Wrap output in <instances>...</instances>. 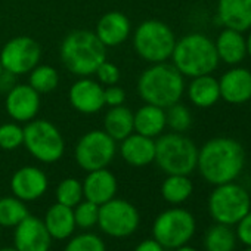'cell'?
<instances>
[{
	"instance_id": "1",
	"label": "cell",
	"mask_w": 251,
	"mask_h": 251,
	"mask_svg": "<svg viewBox=\"0 0 251 251\" xmlns=\"http://www.w3.org/2000/svg\"><path fill=\"white\" fill-rule=\"evenodd\" d=\"M245 166V151L232 138H214L198 150L197 169L211 185L235 182Z\"/></svg>"
},
{
	"instance_id": "2",
	"label": "cell",
	"mask_w": 251,
	"mask_h": 251,
	"mask_svg": "<svg viewBox=\"0 0 251 251\" xmlns=\"http://www.w3.org/2000/svg\"><path fill=\"white\" fill-rule=\"evenodd\" d=\"M59 56L70 73L78 77H90L106 59V48L96 37L95 31L74 30L64 37Z\"/></svg>"
},
{
	"instance_id": "3",
	"label": "cell",
	"mask_w": 251,
	"mask_h": 251,
	"mask_svg": "<svg viewBox=\"0 0 251 251\" xmlns=\"http://www.w3.org/2000/svg\"><path fill=\"white\" fill-rule=\"evenodd\" d=\"M185 92V77L173 64H151L138 78V93L145 103L169 108L179 102Z\"/></svg>"
},
{
	"instance_id": "4",
	"label": "cell",
	"mask_w": 251,
	"mask_h": 251,
	"mask_svg": "<svg viewBox=\"0 0 251 251\" xmlns=\"http://www.w3.org/2000/svg\"><path fill=\"white\" fill-rule=\"evenodd\" d=\"M172 64L183 77L211 74L219 65L216 45L202 33H191L176 42Z\"/></svg>"
},
{
	"instance_id": "5",
	"label": "cell",
	"mask_w": 251,
	"mask_h": 251,
	"mask_svg": "<svg viewBox=\"0 0 251 251\" xmlns=\"http://www.w3.org/2000/svg\"><path fill=\"white\" fill-rule=\"evenodd\" d=\"M198 148L183 133H166L155 141V163L167 175L189 176L197 169Z\"/></svg>"
},
{
	"instance_id": "6",
	"label": "cell",
	"mask_w": 251,
	"mask_h": 251,
	"mask_svg": "<svg viewBox=\"0 0 251 251\" xmlns=\"http://www.w3.org/2000/svg\"><path fill=\"white\" fill-rule=\"evenodd\" d=\"M173 30L163 21L147 20L133 33V48L136 53L150 64L167 62L176 46Z\"/></svg>"
},
{
	"instance_id": "7",
	"label": "cell",
	"mask_w": 251,
	"mask_h": 251,
	"mask_svg": "<svg viewBox=\"0 0 251 251\" xmlns=\"http://www.w3.org/2000/svg\"><path fill=\"white\" fill-rule=\"evenodd\" d=\"M27 151L40 163L52 164L59 161L65 152V141L56 126L43 118L25 123L24 144Z\"/></svg>"
},
{
	"instance_id": "8",
	"label": "cell",
	"mask_w": 251,
	"mask_h": 251,
	"mask_svg": "<svg viewBox=\"0 0 251 251\" xmlns=\"http://www.w3.org/2000/svg\"><path fill=\"white\" fill-rule=\"evenodd\" d=\"M250 210L251 195L235 182L216 185L208 197V211L216 223L235 226Z\"/></svg>"
},
{
	"instance_id": "9",
	"label": "cell",
	"mask_w": 251,
	"mask_h": 251,
	"mask_svg": "<svg viewBox=\"0 0 251 251\" xmlns=\"http://www.w3.org/2000/svg\"><path fill=\"white\" fill-rule=\"evenodd\" d=\"M195 230V217L185 208H169L158 214L152 225L154 239L170 250L188 244Z\"/></svg>"
},
{
	"instance_id": "10",
	"label": "cell",
	"mask_w": 251,
	"mask_h": 251,
	"mask_svg": "<svg viewBox=\"0 0 251 251\" xmlns=\"http://www.w3.org/2000/svg\"><path fill=\"white\" fill-rule=\"evenodd\" d=\"M117 154V142L102 129L84 133L74 150V157L80 169L93 172L111 164Z\"/></svg>"
},
{
	"instance_id": "11",
	"label": "cell",
	"mask_w": 251,
	"mask_h": 251,
	"mask_svg": "<svg viewBox=\"0 0 251 251\" xmlns=\"http://www.w3.org/2000/svg\"><path fill=\"white\" fill-rule=\"evenodd\" d=\"M141 216L138 208L126 200L112 198L99 205L98 225L106 235L112 238L130 236L139 226Z\"/></svg>"
},
{
	"instance_id": "12",
	"label": "cell",
	"mask_w": 251,
	"mask_h": 251,
	"mask_svg": "<svg viewBox=\"0 0 251 251\" xmlns=\"http://www.w3.org/2000/svg\"><path fill=\"white\" fill-rule=\"evenodd\" d=\"M40 58V45L28 36H17L8 40L0 50V62L3 70L14 75L28 74L39 65Z\"/></svg>"
},
{
	"instance_id": "13",
	"label": "cell",
	"mask_w": 251,
	"mask_h": 251,
	"mask_svg": "<svg viewBox=\"0 0 251 251\" xmlns=\"http://www.w3.org/2000/svg\"><path fill=\"white\" fill-rule=\"evenodd\" d=\"M8 115L17 123H28L34 120L40 111V93L30 84H15L5 98Z\"/></svg>"
},
{
	"instance_id": "14",
	"label": "cell",
	"mask_w": 251,
	"mask_h": 251,
	"mask_svg": "<svg viewBox=\"0 0 251 251\" xmlns=\"http://www.w3.org/2000/svg\"><path fill=\"white\" fill-rule=\"evenodd\" d=\"M14 244L18 251H49L52 236L42 219L28 214L15 226Z\"/></svg>"
},
{
	"instance_id": "15",
	"label": "cell",
	"mask_w": 251,
	"mask_h": 251,
	"mask_svg": "<svg viewBox=\"0 0 251 251\" xmlns=\"http://www.w3.org/2000/svg\"><path fill=\"white\" fill-rule=\"evenodd\" d=\"M68 100L71 106L80 114H96L105 106L103 86L90 77H80L70 87Z\"/></svg>"
},
{
	"instance_id": "16",
	"label": "cell",
	"mask_w": 251,
	"mask_h": 251,
	"mask_svg": "<svg viewBox=\"0 0 251 251\" xmlns=\"http://www.w3.org/2000/svg\"><path fill=\"white\" fill-rule=\"evenodd\" d=\"M48 176L46 173L34 166H25L18 169L11 179V189L14 197L24 202L36 201L45 195L48 191Z\"/></svg>"
},
{
	"instance_id": "17",
	"label": "cell",
	"mask_w": 251,
	"mask_h": 251,
	"mask_svg": "<svg viewBox=\"0 0 251 251\" xmlns=\"http://www.w3.org/2000/svg\"><path fill=\"white\" fill-rule=\"evenodd\" d=\"M220 98L232 105H241L251 100V71L242 67H233L226 71L220 80Z\"/></svg>"
},
{
	"instance_id": "18",
	"label": "cell",
	"mask_w": 251,
	"mask_h": 251,
	"mask_svg": "<svg viewBox=\"0 0 251 251\" xmlns=\"http://www.w3.org/2000/svg\"><path fill=\"white\" fill-rule=\"evenodd\" d=\"M95 34L106 49L120 46L132 34L130 20L118 11L108 12L98 21Z\"/></svg>"
},
{
	"instance_id": "19",
	"label": "cell",
	"mask_w": 251,
	"mask_h": 251,
	"mask_svg": "<svg viewBox=\"0 0 251 251\" xmlns=\"http://www.w3.org/2000/svg\"><path fill=\"white\" fill-rule=\"evenodd\" d=\"M120 155L129 166H150L155 160V139L133 132L120 141Z\"/></svg>"
},
{
	"instance_id": "20",
	"label": "cell",
	"mask_w": 251,
	"mask_h": 251,
	"mask_svg": "<svg viewBox=\"0 0 251 251\" xmlns=\"http://www.w3.org/2000/svg\"><path fill=\"white\" fill-rule=\"evenodd\" d=\"M117 186L115 176L106 167L87 172V176L83 182V197L87 201L102 205L115 197Z\"/></svg>"
},
{
	"instance_id": "21",
	"label": "cell",
	"mask_w": 251,
	"mask_h": 251,
	"mask_svg": "<svg viewBox=\"0 0 251 251\" xmlns=\"http://www.w3.org/2000/svg\"><path fill=\"white\" fill-rule=\"evenodd\" d=\"M217 18L225 28L251 30V0H219Z\"/></svg>"
},
{
	"instance_id": "22",
	"label": "cell",
	"mask_w": 251,
	"mask_h": 251,
	"mask_svg": "<svg viewBox=\"0 0 251 251\" xmlns=\"http://www.w3.org/2000/svg\"><path fill=\"white\" fill-rule=\"evenodd\" d=\"M135 132L147 138H158L167 127L166 109L152 103L142 105L136 112H133Z\"/></svg>"
},
{
	"instance_id": "23",
	"label": "cell",
	"mask_w": 251,
	"mask_h": 251,
	"mask_svg": "<svg viewBox=\"0 0 251 251\" xmlns=\"http://www.w3.org/2000/svg\"><path fill=\"white\" fill-rule=\"evenodd\" d=\"M219 61L227 65H238L247 56V46L245 37L241 31L225 28L214 42Z\"/></svg>"
},
{
	"instance_id": "24",
	"label": "cell",
	"mask_w": 251,
	"mask_h": 251,
	"mask_svg": "<svg viewBox=\"0 0 251 251\" xmlns=\"http://www.w3.org/2000/svg\"><path fill=\"white\" fill-rule=\"evenodd\" d=\"M188 98L197 108H210L220 99L219 80L211 74L194 77L188 86Z\"/></svg>"
},
{
	"instance_id": "25",
	"label": "cell",
	"mask_w": 251,
	"mask_h": 251,
	"mask_svg": "<svg viewBox=\"0 0 251 251\" xmlns=\"http://www.w3.org/2000/svg\"><path fill=\"white\" fill-rule=\"evenodd\" d=\"M43 223L55 239H67L73 235L75 229L74 211L71 207L55 202L45 214Z\"/></svg>"
},
{
	"instance_id": "26",
	"label": "cell",
	"mask_w": 251,
	"mask_h": 251,
	"mask_svg": "<svg viewBox=\"0 0 251 251\" xmlns=\"http://www.w3.org/2000/svg\"><path fill=\"white\" fill-rule=\"evenodd\" d=\"M103 130L115 141L120 142L135 132L133 112L126 105L111 106L103 117Z\"/></svg>"
},
{
	"instance_id": "27",
	"label": "cell",
	"mask_w": 251,
	"mask_h": 251,
	"mask_svg": "<svg viewBox=\"0 0 251 251\" xmlns=\"http://www.w3.org/2000/svg\"><path fill=\"white\" fill-rule=\"evenodd\" d=\"M192 180L186 175H167L161 183V197L173 205L185 202L192 195Z\"/></svg>"
},
{
	"instance_id": "28",
	"label": "cell",
	"mask_w": 251,
	"mask_h": 251,
	"mask_svg": "<svg viewBox=\"0 0 251 251\" xmlns=\"http://www.w3.org/2000/svg\"><path fill=\"white\" fill-rule=\"evenodd\" d=\"M236 241L232 226L216 223L205 232L204 247L205 251H235Z\"/></svg>"
},
{
	"instance_id": "29",
	"label": "cell",
	"mask_w": 251,
	"mask_h": 251,
	"mask_svg": "<svg viewBox=\"0 0 251 251\" xmlns=\"http://www.w3.org/2000/svg\"><path fill=\"white\" fill-rule=\"evenodd\" d=\"M28 84L40 95L53 92L59 84V73L52 65H37L28 73Z\"/></svg>"
},
{
	"instance_id": "30",
	"label": "cell",
	"mask_w": 251,
	"mask_h": 251,
	"mask_svg": "<svg viewBox=\"0 0 251 251\" xmlns=\"http://www.w3.org/2000/svg\"><path fill=\"white\" fill-rule=\"evenodd\" d=\"M25 202L17 197L0 198V226L15 227L21 220L28 216Z\"/></svg>"
},
{
	"instance_id": "31",
	"label": "cell",
	"mask_w": 251,
	"mask_h": 251,
	"mask_svg": "<svg viewBox=\"0 0 251 251\" xmlns=\"http://www.w3.org/2000/svg\"><path fill=\"white\" fill-rule=\"evenodd\" d=\"M56 202L74 208L84 197H83V183L74 177H67L59 182L56 186Z\"/></svg>"
},
{
	"instance_id": "32",
	"label": "cell",
	"mask_w": 251,
	"mask_h": 251,
	"mask_svg": "<svg viewBox=\"0 0 251 251\" xmlns=\"http://www.w3.org/2000/svg\"><path fill=\"white\" fill-rule=\"evenodd\" d=\"M166 121L167 127L176 133H185L192 124V114L186 105L176 102L172 106L166 108Z\"/></svg>"
},
{
	"instance_id": "33",
	"label": "cell",
	"mask_w": 251,
	"mask_h": 251,
	"mask_svg": "<svg viewBox=\"0 0 251 251\" xmlns=\"http://www.w3.org/2000/svg\"><path fill=\"white\" fill-rule=\"evenodd\" d=\"M24 144V127L20 123L11 121L0 126V150L14 151Z\"/></svg>"
},
{
	"instance_id": "34",
	"label": "cell",
	"mask_w": 251,
	"mask_h": 251,
	"mask_svg": "<svg viewBox=\"0 0 251 251\" xmlns=\"http://www.w3.org/2000/svg\"><path fill=\"white\" fill-rule=\"evenodd\" d=\"M74 220H75V226H80L83 229H89L95 225H98V216H99V205L87 201V200H81L74 208Z\"/></svg>"
},
{
	"instance_id": "35",
	"label": "cell",
	"mask_w": 251,
	"mask_h": 251,
	"mask_svg": "<svg viewBox=\"0 0 251 251\" xmlns=\"http://www.w3.org/2000/svg\"><path fill=\"white\" fill-rule=\"evenodd\" d=\"M64 251H106L103 241L95 233H81L74 236Z\"/></svg>"
},
{
	"instance_id": "36",
	"label": "cell",
	"mask_w": 251,
	"mask_h": 251,
	"mask_svg": "<svg viewBox=\"0 0 251 251\" xmlns=\"http://www.w3.org/2000/svg\"><path fill=\"white\" fill-rule=\"evenodd\" d=\"M95 75H96L98 81H99L103 87H106V86L118 84L120 77H121V73H120V68H118L115 64H112V62H109L108 59H105V61L98 67Z\"/></svg>"
},
{
	"instance_id": "37",
	"label": "cell",
	"mask_w": 251,
	"mask_h": 251,
	"mask_svg": "<svg viewBox=\"0 0 251 251\" xmlns=\"http://www.w3.org/2000/svg\"><path fill=\"white\" fill-rule=\"evenodd\" d=\"M103 100H105V106H109V108L111 106L124 105V102H126V92L118 84L106 86V87H103Z\"/></svg>"
},
{
	"instance_id": "38",
	"label": "cell",
	"mask_w": 251,
	"mask_h": 251,
	"mask_svg": "<svg viewBox=\"0 0 251 251\" xmlns=\"http://www.w3.org/2000/svg\"><path fill=\"white\" fill-rule=\"evenodd\" d=\"M235 235L239 242L245 247H251V210L235 225Z\"/></svg>"
},
{
	"instance_id": "39",
	"label": "cell",
	"mask_w": 251,
	"mask_h": 251,
	"mask_svg": "<svg viewBox=\"0 0 251 251\" xmlns=\"http://www.w3.org/2000/svg\"><path fill=\"white\" fill-rule=\"evenodd\" d=\"M15 77L14 74L8 73V71H2V74H0V92H5L8 93L17 83H15Z\"/></svg>"
},
{
	"instance_id": "40",
	"label": "cell",
	"mask_w": 251,
	"mask_h": 251,
	"mask_svg": "<svg viewBox=\"0 0 251 251\" xmlns=\"http://www.w3.org/2000/svg\"><path fill=\"white\" fill-rule=\"evenodd\" d=\"M166 248L158 242V241H155L154 238L152 239H145V241H142L136 248H135V251H164Z\"/></svg>"
},
{
	"instance_id": "41",
	"label": "cell",
	"mask_w": 251,
	"mask_h": 251,
	"mask_svg": "<svg viewBox=\"0 0 251 251\" xmlns=\"http://www.w3.org/2000/svg\"><path fill=\"white\" fill-rule=\"evenodd\" d=\"M245 46H247V55L251 58V31H250L248 37H245Z\"/></svg>"
},
{
	"instance_id": "42",
	"label": "cell",
	"mask_w": 251,
	"mask_h": 251,
	"mask_svg": "<svg viewBox=\"0 0 251 251\" xmlns=\"http://www.w3.org/2000/svg\"><path fill=\"white\" fill-rule=\"evenodd\" d=\"M175 251H198L197 248H194V247H191V245H180V247H177V248H175Z\"/></svg>"
},
{
	"instance_id": "43",
	"label": "cell",
	"mask_w": 251,
	"mask_h": 251,
	"mask_svg": "<svg viewBox=\"0 0 251 251\" xmlns=\"http://www.w3.org/2000/svg\"><path fill=\"white\" fill-rule=\"evenodd\" d=\"M0 251H18L15 247H6V248H0Z\"/></svg>"
},
{
	"instance_id": "44",
	"label": "cell",
	"mask_w": 251,
	"mask_h": 251,
	"mask_svg": "<svg viewBox=\"0 0 251 251\" xmlns=\"http://www.w3.org/2000/svg\"><path fill=\"white\" fill-rule=\"evenodd\" d=\"M2 71H3V67H2V62H0V74H2Z\"/></svg>"
},
{
	"instance_id": "45",
	"label": "cell",
	"mask_w": 251,
	"mask_h": 251,
	"mask_svg": "<svg viewBox=\"0 0 251 251\" xmlns=\"http://www.w3.org/2000/svg\"><path fill=\"white\" fill-rule=\"evenodd\" d=\"M244 251H251V247H247V248H245Z\"/></svg>"
},
{
	"instance_id": "46",
	"label": "cell",
	"mask_w": 251,
	"mask_h": 251,
	"mask_svg": "<svg viewBox=\"0 0 251 251\" xmlns=\"http://www.w3.org/2000/svg\"><path fill=\"white\" fill-rule=\"evenodd\" d=\"M250 102H251V100H250ZM250 108H251V106H250Z\"/></svg>"
}]
</instances>
